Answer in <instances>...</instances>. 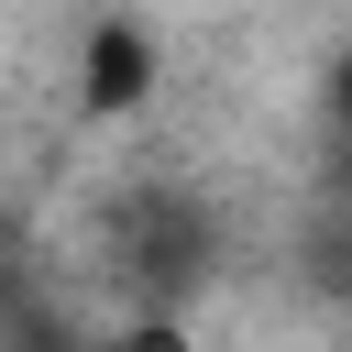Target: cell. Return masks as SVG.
Wrapping results in <instances>:
<instances>
[{
  "label": "cell",
  "mask_w": 352,
  "mask_h": 352,
  "mask_svg": "<svg viewBox=\"0 0 352 352\" xmlns=\"http://www.w3.org/2000/svg\"><path fill=\"white\" fill-rule=\"evenodd\" d=\"M143 88H154V33L143 22H99L88 55H77V99L88 110H132Z\"/></svg>",
  "instance_id": "obj_1"
},
{
  "label": "cell",
  "mask_w": 352,
  "mask_h": 352,
  "mask_svg": "<svg viewBox=\"0 0 352 352\" xmlns=\"http://www.w3.org/2000/svg\"><path fill=\"white\" fill-rule=\"evenodd\" d=\"M99 352H187V330H176V319H143V330H121V341H99Z\"/></svg>",
  "instance_id": "obj_2"
}]
</instances>
